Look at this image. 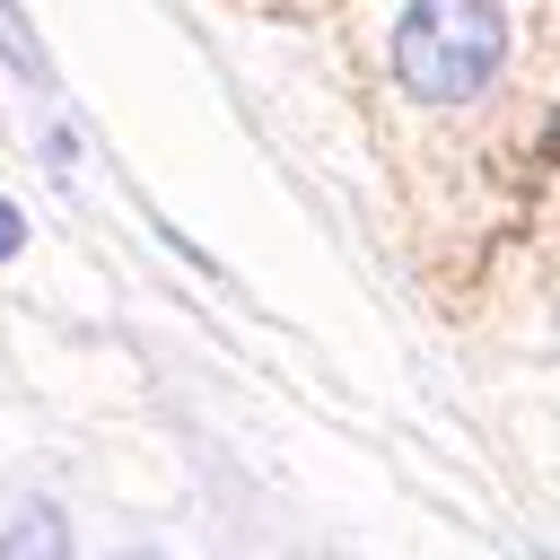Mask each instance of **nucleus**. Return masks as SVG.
I'll return each instance as SVG.
<instances>
[{
  "instance_id": "obj_1",
  "label": "nucleus",
  "mask_w": 560,
  "mask_h": 560,
  "mask_svg": "<svg viewBox=\"0 0 560 560\" xmlns=\"http://www.w3.org/2000/svg\"><path fill=\"white\" fill-rule=\"evenodd\" d=\"M385 70L420 105H472L508 70V0H402Z\"/></svg>"
},
{
  "instance_id": "obj_2",
  "label": "nucleus",
  "mask_w": 560,
  "mask_h": 560,
  "mask_svg": "<svg viewBox=\"0 0 560 560\" xmlns=\"http://www.w3.org/2000/svg\"><path fill=\"white\" fill-rule=\"evenodd\" d=\"M70 551H79V534L52 499H18L0 516V560H70Z\"/></svg>"
},
{
  "instance_id": "obj_3",
  "label": "nucleus",
  "mask_w": 560,
  "mask_h": 560,
  "mask_svg": "<svg viewBox=\"0 0 560 560\" xmlns=\"http://www.w3.org/2000/svg\"><path fill=\"white\" fill-rule=\"evenodd\" d=\"M0 70L18 88H52V52H44V35H35V18L18 0H0Z\"/></svg>"
},
{
  "instance_id": "obj_4",
  "label": "nucleus",
  "mask_w": 560,
  "mask_h": 560,
  "mask_svg": "<svg viewBox=\"0 0 560 560\" xmlns=\"http://www.w3.org/2000/svg\"><path fill=\"white\" fill-rule=\"evenodd\" d=\"M44 175H52V184H70V175H79V131H70V122H52V131H44Z\"/></svg>"
},
{
  "instance_id": "obj_5",
  "label": "nucleus",
  "mask_w": 560,
  "mask_h": 560,
  "mask_svg": "<svg viewBox=\"0 0 560 560\" xmlns=\"http://www.w3.org/2000/svg\"><path fill=\"white\" fill-rule=\"evenodd\" d=\"M18 254H26V210L0 192V262H18Z\"/></svg>"
},
{
  "instance_id": "obj_6",
  "label": "nucleus",
  "mask_w": 560,
  "mask_h": 560,
  "mask_svg": "<svg viewBox=\"0 0 560 560\" xmlns=\"http://www.w3.org/2000/svg\"><path fill=\"white\" fill-rule=\"evenodd\" d=\"M114 560H166V551H149V542H140V551H114Z\"/></svg>"
},
{
  "instance_id": "obj_7",
  "label": "nucleus",
  "mask_w": 560,
  "mask_h": 560,
  "mask_svg": "<svg viewBox=\"0 0 560 560\" xmlns=\"http://www.w3.org/2000/svg\"><path fill=\"white\" fill-rule=\"evenodd\" d=\"M551 158H560V114H551Z\"/></svg>"
}]
</instances>
